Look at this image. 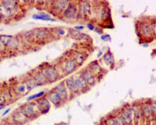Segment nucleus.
<instances>
[{"label": "nucleus", "mask_w": 156, "mask_h": 125, "mask_svg": "<svg viewBox=\"0 0 156 125\" xmlns=\"http://www.w3.org/2000/svg\"><path fill=\"white\" fill-rule=\"evenodd\" d=\"M39 71L44 77L46 82H56L60 77V72L58 71L57 67H55L54 65L48 64L45 67H42L41 71Z\"/></svg>", "instance_id": "nucleus-1"}, {"label": "nucleus", "mask_w": 156, "mask_h": 125, "mask_svg": "<svg viewBox=\"0 0 156 125\" xmlns=\"http://www.w3.org/2000/svg\"><path fill=\"white\" fill-rule=\"evenodd\" d=\"M78 4L79 2H70L67 7L62 13L61 17L67 21H76L78 12Z\"/></svg>", "instance_id": "nucleus-2"}, {"label": "nucleus", "mask_w": 156, "mask_h": 125, "mask_svg": "<svg viewBox=\"0 0 156 125\" xmlns=\"http://www.w3.org/2000/svg\"><path fill=\"white\" fill-rule=\"evenodd\" d=\"M92 9H93V2H79L78 4V13L81 15L83 19L85 21L91 20L92 15Z\"/></svg>", "instance_id": "nucleus-3"}, {"label": "nucleus", "mask_w": 156, "mask_h": 125, "mask_svg": "<svg viewBox=\"0 0 156 125\" xmlns=\"http://www.w3.org/2000/svg\"><path fill=\"white\" fill-rule=\"evenodd\" d=\"M20 110H21V112L25 115V117L28 119L32 117H36L37 113H39L37 109L35 102H30V103H27V104L22 106Z\"/></svg>", "instance_id": "nucleus-4"}, {"label": "nucleus", "mask_w": 156, "mask_h": 125, "mask_svg": "<svg viewBox=\"0 0 156 125\" xmlns=\"http://www.w3.org/2000/svg\"><path fill=\"white\" fill-rule=\"evenodd\" d=\"M52 37V32L48 28H37L35 29L34 41L45 42Z\"/></svg>", "instance_id": "nucleus-5"}, {"label": "nucleus", "mask_w": 156, "mask_h": 125, "mask_svg": "<svg viewBox=\"0 0 156 125\" xmlns=\"http://www.w3.org/2000/svg\"><path fill=\"white\" fill-rule=\"evenodd\" d=\"M36 106H37V109L38 110V112L41 114H45L48 113L49 110H50L51 104L49 103V101L48 100L47 97H42L41 99H38L35 102Z\"/></svg>", "instance_id": "nucleus-6"}, {"label": "nucleus", "mask_w": 156, "mask_h": 125, "mask_svg": "<svg viewBox=\"0 0 156 125\" xmlns=\"http://www.w3.org/2000/svg\"><path fill=\"white\" fill-rule=\"evenodd\" d=\"M22 38H19L18 36H13V38L8 44L6 49L10 52H16L19 51L22 47Z\"/></svg>", "instance_id": "nucleus-7"}, {"label": "nucleus", "mask_w": 156, "mask_h": 125, "mask_svg": "<svg viewBox=\"0 0 156 125\" xmlns=\"http://www.w3.org/2000/svg\"><path fill=\"white\" fill-rule=\"evenodd\" d=\"M53 91H55L56 92H57L60 96L61 97V99H63V101H67V99H69V92H68V90H67V87L65 85V82L64 81H62L60 82V84H58L56 87H55L53 88Z\"/></svg>", "instance_id": "nucleus-8"}, {"label": "nucleus", "mask_w": 156, "mask_h": 125, "mask_svg": "<svg viewBox=\"0 0 156 125\" xmlns=\"http://www.w3.org/2000/svg\"><path fill=\"white\" fill-rule=\"evenodd\" d=\"M80 75L84 77V79L86 81V82H87V84L89 85V87L95 85V83H96V75L92 73L90 70L87 69V68L84 70V71H82V72L80 73Z\"/></svg>", "instance_id": "nucleus-9"}, {"label": "nucleus", "mask_w": 156, "mask_h": 125, "mask_svg": "<svg viewBox=\"0 0 156 125\" xmlns=\"http://www.w3.org/2000/svg\"><path fill=\"white\" fill-rule=\"evenodd\" d=\"M47 99L49 101V103L55 105L56 107H60L63 103V99L60 96V95L53 90H51L50 92L47 93Z\"/></svg>", "instance_id": "nucleus-10"}, {"label": "nucleus", "mask_w": 156, "mask_h": 125, "mask_svg": "<svg viewBox=\"0 0 156 125\" xmlns=\"http://www.w3.org/2000/svg\"><path fill=\"white\" fill-rule=\"evenodd\" d=\"M120 115L123 120L126 122V125H132L133 123V115H132V110H131V107L130 106L126 107L125 108L123 109L122 112L120 113Z\"/></svg>", "instance_id": "nucleus-11"}, {"label": "nucleus", "mask_w": 156, "mask_h": 125, "mask_svg": "<svg viewBox=\"0 0 156 125\" xmlns=\"http://www.w3.org/2000/svg\"><path fill=\"white\" fill-rule=\"evenodd\" d=\"M77 66L75 64V62L72 60V59H70V60H67V61L64 63V65H63V71L67 74H73L77 68Z\"/></svg>", "instance_id": "nucleus-12"}, {"label": "nucleus", "mask_w": 156, "mask_h": 125, "mask_svg": "<svg viewBox=\"0 0 156 125\" xmlns=\"http://www.w3.org/2000/svg\"><path fill=\"white\" fill-rule=\"evenodd\" d=\"M12 118H13V121L15 122L16 123H18V124H22V123H26L27 120H28L25 117V115L21 112V110H17V111L13 113V115H12Z\"/></svg>", "instance_id": "nucleus-13"}, {"label": "nucleus", "mask_w": 156, "mask_h": 125, "mask_svg": "<svg viewBox=\"0 0 156 125\" xmlns=\"http://www.w3.org/2000/svg\"><path fill=\"white\" fill-rule=\"evenodd\" d=\"M64 82H65V85L67 87V90H68V92H73V94H76V85H75L74 77H70L67 78Z\"/></svg>", "instance_id": "nucleus-14"}, {"label": "nucleus", "mask_w": 156, "mask_h": 125, "mask_svg": "<svg viewBox=\"0 0 156 125\" xmlns=\"http://www.w3.org/2000/svg\"><path fill=\"white\" fill-rule=\"evenodd\" d=\"M102 60H103V61H104L107 65H115V59H114L113 54L112 53L111 51L108 50L105 54H103V56H102Z\"/></svg>", "instance_id": "nucleus-15"}, {"label": "nucleus", "mask_w": 156, "mask_h": 125, "mask_svg": "<svg viewBox=\"0 0 156 125\" xmlns=\"http://www.w3.org/2000/svg\"><path fill=\"white\" fill-rule=\"evenodd\" d=\"M86 59H87V56L84 53H83V52H76V54L73 56V58L72 60L75 62V64H76L77 67H80L82 64H84Z\"/></svg>", "instance_id": "nucleus-16"}, {"label": "nucleus", "mask_w": 156, "mask_h": 125, "mask_svg": "<svg viewBox=\"0 0 156 125\" xmlns=\"http://www.w3.org/2000/svg\"><path fill=\"white\" fill-rule=\"evenodd\" d=\"M32 79L34 80V83L36 84V85L39 86V85H43V84H45L46 82V81L45 79L44 78V77L42 76L41 73H40V71H37L34 76L31 77Z\"/></svg>", "instance_id": "nucleus-17"}, {"label": "nucleus", "mask_w": 156, "mask_h": 125, "mask_svg": "<svg viewBox=\"0 0 156 125\" xmlns=\"http://www.w3.org/2000/svg\"><path fill=\"white\" fill-rule=\"evenodd\" d=\"M34 35H35V29L34 30H30L27 31L22 35L23 40L26 41H34Z\"/></svg>", "instance_id": "nucleus-18"}, {"label": "nucleus", "mask_w": 156, "mask_h": 125, "mask_svg": "<svg viewBox=\"0 0 156 125\" xmlns=\"http://www.w3.org/2000/svg\"><path fill=\"white\" fill-rule=\"evenodd\" d=\"M87 69L90 70V71L94 74H99L102 72V67H100L99 64H98V62L95 61V62H92L91 64H89L88 67H87Z\"/></svg>", "instance_id": "nucleus-19"}, {"label": "nucleus", "mask_w": 156, "mask_h": 125, "mask_svg": "<svg viewBox=\"0 0 156 125\" xmlns=\"http://www.w3.org/2000/svg\"><path fill=\"white\" fill-rule=\"evenodd\" d=\"M142 110V113L145 115L146 117H149L151 115H153V112L151 109V106H150V103H146L145 104L143 105V107L141 108Z\"/></svg>", "instance_id": "nucleus-20"}, {"label": "nucleus", "mask_w": 156, "mask_h": 125, "mask_svg": "<svg viewBox=\"0 0 156 125\" xmlns=\"http://www.w3.org/2000/svg\"><path fill=\"white\" fill-rule=\"evenodd\" d=\"M13 38V35H0V43L3 45L4 47H7L9 41H11Z\"/></svg>", "instance_id": "nucleus-21"}, {"label": "nucleus", "mask_w": 156, "mask_h": 125, "mask_svg": "<svg viewBox=\"0 0 156 125\" xmlns=\"http://www.w3.org/2000/svg\"><path fill=\"white\" fill-rule=\"evenodd\" d=\"M45 93H46L45 92H44V91H41V92H39L38 93H37V94L30 95V96H29V97L27 99V101H28V103H30V102H32V101L35 100V99H41V98H42L45 96Z\"/></svg>", "instance_id": "nucleus-22"}, {"label": "nucleus", "mask_w": 156, "mask_h": 125, "mask_svg": "<svg viewBox=\"0 0 156 125\" xmlns=\"http://www.w3.org/2000/svg\"><path fill=\"white\" fill-rule=\"evenodd\" d=\"M32 18L34 20H38V21H50V22H53V21H56V19L54 18H45V17H43L41 16L38 15L37 13H34L32 15Z\"/></svg>", "instance_id": "nucleus-23"}, {"label": "nucleus", "mask_w": 156, "mask_h": 125, "mask_svg": "<svg viewBox=\"0 0 156 125\" xmlns=\"http://www.w3.org/2000/svg\"><path fill=\"white\" fill-rule=\"evenodd\" d=\"M54 33L56 34V35L59 36V37H62V36H64L66 35L67 33H69V31H67V29H64V28H58L54 29Z\"/></svg>", "instance_id": "nucleus-24"}, {"label": "nucleus", "mask_w": 156, "mask_h": 125, "mask_svg": "<svg viewBox=\"0 0 156 125\" xmlns=\"http://www.w3.org/2000/svg\"><path fill=\"white\" fill-rule=\"evenodd\" d=\"M16 90H17V93L18 94H24L26 92L27 86L25 83H21L19 85L16 86Z\"/></svg>", "instance_id": "nucleus-25"}, {"label": "nucleus", "mask_w": 156, "mask_h": 125, "mask_svg": "<svg viewBox=\"0 0 156 125\" xmlns=\"http://www.w3.org/2000/svg\"><path fill=\"white\" fill-rule=\"evenodd\" d=\"M77 39L80 40V41H87L91 40V37L88 35H87V34L79 33V35H77Z\"/></svg>", "instance_id": "nucleus-26"}, {"label": "nucleus", "mask_w": 156, "mask_h": 125, "mask_svg": "<svg viewBox=\"0 0 156 125\" xmlns=\"http://www.w3.org/2000/svg\"><path fill=\"white\" fill-rule=\"evenodd\" d=\"M149 21V25H150V28L151 31V33L154 36H155V31H156V26H155V20L154 19H151L148 20Z\"/></svg>", "instance_id": "nucleus-27"}, {"label": "nucleus", "mask_w": 156, "mask_h": 125, "mask_svg": "<svg viewBox=\"0 0 156 125\" xmlns=\"http://www.w3.org/2000/svg\"><path fill=\"white\" fill-rule=\"evenodd\" d=\"M105 123H106V125H117L115 116H110L108 119L105 120Z\"/></svg>", "instance_id": "nucleus-28"}, {"label": "nucleus", "mask_w": 156, "mask_h": 125, "mask_svg": "<svg viewBox=\"0 0 156 125\" xmlns=\"http://www.w3.org/2000/svg\"><path fill=\"white\" fill-rule=\"evenodd\" d=\"M115 120H116L117 125H126V122H125V120H123V118L122 117L120 113L115 115Z\"/></svg>", "instance_id": "nucleus-29"}, {"label": "nucleus", "mask_w": 156, "mask_h": 125, "mask_svg": "<svg viewBox=\"0 0 156 125\" xmlns=\"http://www.w3.org/2000/svg\"><path fill=\"white\" fill-rule=\"evenodd\" d=\"M101 39L104 41H109L111 40V37H110V35H108V34H105V35H102L101 36Z\"/></svg>", "instance_id": "nucleus-30"}, {"label": "nucleus", "mask_w": 156, "mask_h": 125, "mask_svg": "<svg viewBox=\"0 0 156 125\" xmlns=\"http://www.w3.org/2000/svg\"><path fill=\"white\" fill-rule=\"evenodd\" d=\"M6 98L4 97V95L2 94H0V107H2L4 105L6 104Z\"/></svg>", "instance_id": "nucleus-31"}, {"label": "nucleus", "mask_w": 156, "mask_h": 125, "mask_svg": "<svg viewBox=\"0 0 156 125\" xmlns=\"http://www.w3.org/2000/svg\"><path fill=\"white\" fill-rule=\"evenodd\" d=\"M37 14H38V15H40V16H41V17H45V18H50V15H49V14H48V13H45V12H39V13H37Z\"/></svg>", "instance_id": "nucleus-32"}, {"label": "nucleus", "mask_w": 156, "mask_h": 125, "mask_svg": "<svg viewBox=\"0 0 156 125\" xmlns=\"http://www.w3.org/2000/svg\"><path fill=\"white\" fill-rule=\"evenodd\" d=\"M87 28H88L90 31H91L95 30V26L93 25V24H92V23H89V24H87Z\"/></svg>", "instance_id": "nucleus-33"}, {"label": "nucleus", "mask_w": 156, "mask_h": 125, "mask_svg": "<svg viewBox=\"0 0 156 125\" xmlns=\"http://www.w3.org/2000/svg\"><path fill=\"white\" fill-rule=\"evenodd\" d=\"M74 29L75 31H83L84 29V25H78V26H75Z\"/></svg>", "instance_id": "nucleus-34"}, {"label": "nucleus", "mask_w": 156, "mask_h": 125, "mask_svg": "<svg viewBox=\"0 0 156 125\" xmlns=\"http://www.w3.org/2000/svg\"><path fill=\"white\" fill-rule=\"evenodd\" d=\"M6 47H4L3 45L0 43V54H2L3 52H6Z\"/></svg>", "instance_id": "nucleus-35"}, {"label": "nucleus", "mask_w": 156, "mask_h": 125, "mask_svg": "<svg viewBox=\"0 0 156 125\" xmlns=\"http://www.w3.org/2000/svg\"><path fill=\"white\" fill-rule=\"evenodd\" d=\"M102 56H103V52H102V50H100L99 52H98V55H97V56H98V58H101Z\"/></svg>", "instance_id": "nucleus-36"}, {"label": "nucleus", "mask_w": 156, "mask_h": 125, "mask_svg": "<svg viewBox=\"0 0 156 125\" xmlns=\"http://www.w3.org/2000/svg\"><path fill=\"white\" fill-rule=\"evenodd\" d=\"M9 111H10V108H9V109H7V110H6V111H5V112L3 113L2 114V117H4V116H6V114H8V113L9 112Z\"/></svg>", "instance_id": "nucleus-37"}, {"label": "nucleus", "mask_w": 156, "mask_h": 125, "mask_svg": "<svg viewBox=\"0 0 156 125\" xmlns=\"http://www.w3.org/2000/svg\"><path fill=\"white\" fill-rule=\"evenodd\" d=\"M5 108V107H4V106H2V107H0V110H2V109H4Z\"/></svg>", "instance_id": "nucleus-38"}]
</instances>
